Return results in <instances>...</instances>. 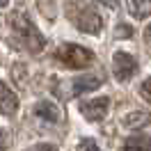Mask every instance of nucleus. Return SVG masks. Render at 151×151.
Returning <instances> with one entry per match:
<instances>
[{
    "label": "nucleus",
    "mask_w": 151,
    "mask_h": 151,
    "mask_svg": "<svg viewBox=\"0 0 151 151\" xmlns=\"http://www.w3.org/2000/svg\"><path fill=\"white\" fill-rule=\"evenodd\" d=\"M7 23H9L12 32L19 37V44L30 53H41L44 46H46V39L44 35L35 28V23L23 14V12H12L7 16Z\"/></svg>",
    "instance_id": "f257e3e1"
},
{
    "label": "nucleus",
    "mask_w": 151,
    "mask_h": 151,
    "mask_svg": "<svg viewBox=\"0 0 151 151\" xmlns=\"http://www.w3.org/2000/svg\"><path fill=\"white\" fill-rule=\"evenodd\" d=\"M55 60L62 62L66 69H87L94 62V53L78 44H62L55 53Z\"/></svg>",
    "instance_id": "f03ea898"
},
{
    "label": "nucleus",
    "mask_w": 151,
    "mask_h": 151,
    "mask_svg": "<svg viewBox=\"0 0 151 151\" xmlns=\"http://www.w3.org/2000/svg\"><path fill=\"white\" fill-rule=\"evenodd\" d=\"M135 71H137V62H135L133 55L124 53V50H117L112 55V73L119 83L131 80L133 76H135Z\"/></svg>",
    "instance_id": "7ed1b4c3"
},
{
    "label": "nucleus",
    "mask_w": 151,
    "mask_h": 151,
    "mask_svg": "<svg viewBox=\"0 0 151 151\" xmlns=\"http://www.w3.org/2000/svg\"><path fill=\"white\" fill-rule=\"evenodd\" d=\"M108 108H110V99L108 96H99V99L83 101L80 103V114L85 117L87 122H101L108 114Z\"/></svg>",
    "instance_id": "20e7f679"
},
{
    "label": "nucleus",
    "mask_w": 151,
    "mask_h": 151,
    "mask_svg": "<svg viewBox=\"0 0 151 151\" xmlns=\"http://www.w3.org/2000/svg\"><path fill=\"white\" fill-rule=\"evenodd\" d=\"M76 28L80 32H85V35H99L103 30V19L94 9L85 7V9L78 12V16H76Z\"/></svg>",
    "instance_id": "39448f33"
},
{
    "label": "nucleus",
    "mask_w": 151,
    "mask_h": 151,
    "mask_svg": "<svg viewBox=\"0 0 151 151\" xmlns=\"http://www.w3.org/2000/svg\"><path fill=\"white\" fill-rule=\"evenodd\" d=\"M32 114H35V117H39V119H44V122H50V124H57L60 119H62V110L55 105V101H48V99H44V101L35 103Z\"/></svg>",
    "instance_id": "423d86ee"
},
{
    "label": "nucleus",
    "mask_w": 151,
    "mask_h": 151,
    "mask_svg": "<svg viewBox=\"0 0 151 151\" xmlns=\"http://www.w3.org/2000/svg\"><path fill=\"white\" fill-rule=\"evenodd\" d=\"M101 85H103V80H101L99 76H80V78H73V80H71L69 89H71L73 96H80V94H87V92L99 89Z\"/></svg>",
    "instance_id": "0eeeda50"
},
{
    "label": "nucleus",
    "mask_w": 151,
    "mask_h": 151,
    "mask_svg": "<svg viewBox=\"0 0 151 151\" xmlns=\"http://www.w3.org/2000/svg\"><path fill=\"white\" fill-rule=\"evenodd\" d=\"M19 110V99L5 83H0V114H14Z\"/></svg>",
    "instance_id": "6e6552de"
},
{
    "label": "nucleus",
    "mask_w": 151,
    "mask_h": 151,
    "mask_svg": "<svg viewBox=\"0 0 151 151\" xmlns=\"http://www.w3.org/2000/svg\"><path fill=\"white\" fill-rule=\"evenodd\" d=\"M122 124L126 126V128H131V131H137V128H144V126L151 124V114L144 112V110H135V112L124 114Z\"/></svg>",
    "instance_id": "1a4fd4ad"
},
{
    "label": "nucleus",
    "mask_w": 151,
    "mask_h": 151,
    "mask_svg": "<svg viewBox=\"0 0 151 151\" xmlns=\"http://www.w3.org/2000/svg\"><path fill=\"white\" fill-rule=\"evenodd\" d=\"M128 12L135 19L151 16V0H128Z\"/></svg>",
    "instance_id": "9d476101"
},
{
    "label": "nucleus",
    "mask_w": 151,
    "mask_h": 151,
    "mask_svg": "<svg viewBox=\"0 0 151 151\" xmlns=\"http://www.w3.org/2000/svg\"><path fill=\"white\" fill-rule=\"evenodd\" d=\"M124 149H151V137H147V135L131 137V140H126Z\"/></svg>",
    "instance_id": "9b49d317"
},
{
    "label": "nucleus",
    "mask_w": 151,
    "mask_h": 151,
    "mask_svg": "<svg viewBox=\"0 0 151 151\" xmlns=\"http://www.w3.org/2000/svg\"><path fill=\"white\" fill-rule=\"evenodd\" d=\"M140 96L147 101V103H151V78H147V80L140 85Z\"/></svg>",
    "instance_id": "f8f14e48"
},
{
    "label": "nucleus",
    "mask_w": 151,
    "mask_h": 151,
    "mask_svg": "<svg viewBox=\"0 0 151 151\" xmlns=\"http://www.w3.org/2000/svg\"><path fill=\"white\" fill-rule=\"evenodd\" d=\"M131 35H133V28H131V25H126V23H119L117 30H114V37H119V39L131 37Z\"/></svg>",
    "instance_id": "ddd939ff"
},
{
    "label": "nucleus",
    "mask_w": 151,
    "mask_h": 151,
    "mask_svg": "<svg viewBox=\"0 0 151 151\" xmlns=\"http://www.w3.org/2000/svg\"><path fill=\"white\" fill-rule=\"evenodd\" d=\"M78 149H99V144H96L94 140H83L78 144Z\"/></svg>",
    "instance_id": "4468645a"
},
{
    "label": "nucleus",
    "mask_w": 151,
    "mask_h": 151,
    "mask_svg": "<svg viewBox=\"0 0 151 151\" xmlns=\"http://www.w3.org/2000/svg\"><path fill=\"white\" fill-rule=\"evenodd\" d=\"M99 5H103V7H110V9H117V0H94Z\"/></svg>",
    "instance_id": "2eb2a0df"
},
{
    "label": "nucleus",
    "mask_w": 151,
    "mask_h": 151,
    "mask_svg": "<svg viewBox=\"0 0 151 151\" xmlns=\"http://www.w3.org/2000/svg\"><path fill=\"white\" fill-rule=\"evenodd\" d=\"M144 41H147V44H149V48H151V23L144 28Z\"/></svg>",
    "instance_id": "dca6fc26"
},
{
    "label": "nucleus",
    "mask_w": 151,
    "mask_h": 151,
    "mask_svg": "<svg viewBox=\"0 0 151 151\" xmlns=\"http://www.w3.org/2000/svg\"><path fill=\"white\" fill-rule=\"evenodd\" d=\"M5 147H7V133L0 131V149H5Z\"/></svg>",
    "instance_id": "f3484780"
},
{
    "label": "nucleus",
    "mask_w": 151,
    "mask_h": 151,
    "mask_svg": "<svg viewBox=\"0 0 151 151\" xmlns=\"http://www.w3.org/2000/svg\"><path fill=\"white\" fill-rule=\"evenodd\" d=\"M32 149H55V144H35Z\"/></svg>",
    "instance_id": "a211bd4d"
},
{
    "label": "nucleus",
    "mask_w": 151,
    "mask_h": 151,
    "mask_svg": "<svg viewBox=\"0 0 151 151\" xmlns=\"http://www.w3.org/2000/svg\"><path fill=\"white\" fill-rule=\"evenodd\" d=\"M9 5V0H0V7H7Z\"/></svg>",
    "instance_id": "6ab92c4d"
}]
</instances>
